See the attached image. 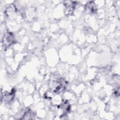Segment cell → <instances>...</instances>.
Instances as JSON below:
<instances>
[{
	"instance_id": "6da1fadb",
	"label": "cell",
	"mask_w": 120,
	"mask_h": 120,
	"mask_svg": "<svg viewBox=\"0 0 120 120\" xmlns=\"http://www.w3.org/2000/svg\"><path fill=\"white\" fill-rule=\"evenodd\" d=\"M65 82L63 79H60L54 82L55 88L53 90L55 92H58L62 90L65 87Z\"/></svg>"
},
{
	"instance_id": "7a4b0ae2",
	"label": "cell",
	"mask_w": 120,
	"mask_h": 120,
	"mask_svg": "<svg viewBox=\"0 0 120 120\" xmlns=\"http://www.w3.org/2000/svg\"><path fill=\"white\" fill-rule=\"evenodd\" d=\"M14 41V36L12 33L7 32L3 37V43L6 45H9Z\"/></svg>"
}]
</instances>
